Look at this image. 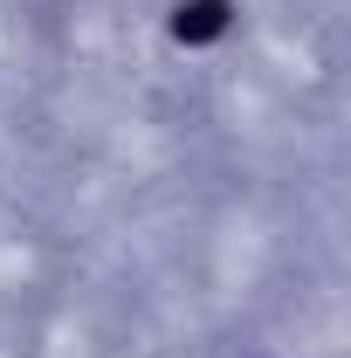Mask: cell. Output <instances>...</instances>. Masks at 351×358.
Wrapping results in <instances>:
<instances>
[{
    "instance_id": "6da1fadb",
    "label": "cell",
    "mask_w": 351,
    "mask_h": 358,
    "mask_svg": "<svg viewBox=\"0 0 351 358\" xmlns=\"http://www.w3.org/2000/svg\"><path fill=\"white\" fill-rule=\"evenodd\" d=\"M227 28V7L220 0H193V7H179V42L186 35H220Z\"/></svg>"
}]
</instances>
